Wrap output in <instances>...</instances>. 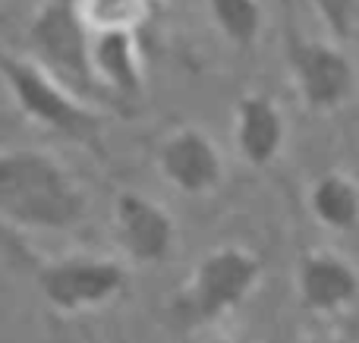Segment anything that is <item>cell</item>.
Segmentation results:
<instances>
[{
    "label": "cell",
    "instance_id": "obj_3",
    "mask_svg": "<svg viewBox=\"0 0 359 343\" xmlns=\"http://www.w3.org/2000/svg\"><path fill=\"white\" fill-rule=\"evenodd\" d=\"M265 277L259 252L240 243L211 246L177 293V318L189 328H208L243 309Z\"/></svg>",
    "mask_w": 359,
    "mask_h": 343
},
{
    "label": "cell",
    "instance_id": "obj_13",
    "mask_svg": "<svg viewBox=\"0 0 359 343\" xmlns=\"http://www.w3.org/2000/svg\"><path fill=\"white\" fill-rule=\"evenodd\" d=\"M208 16L217 35L236 50H249L259 44L265 31V6L262 0H205Z\"/></svg>",
    "mask_w": 359,
    "mask_h": 343
},
{
    "label": "cell",
    "instance_id": "obj_1",
    "mask_svg": "<svg viewBox=\"0 0 359 343\" xmlns=\"http://www.w3.org/2000/svg\"><path fill=\"white\" fill-rule=\"evenodd\" d=\"M0 220L29 233L79 230L88 220L86 186L44 148H0Z\"/></svg>",
    "mask_w": 359,
    "mask_h": 343
},
{
    "label": "cell",
    "instance_id": "obj_10",
    "mask_svg": "<svg viewBox=\"0 0 359 343\" xmlns=\"http://www.w3.org/2000/svg\"><path fill=\"white\" fill-rule=\"evenodd\" d=\"M233 145L249 167H271L287 148V113L265 92H243L233 104Z\"/></svg>",
    "mask_w": 359,
    "mask_h": 343
},
{
    "label": "cell",
    "instance_id": "obj_9",
    "mask_svg": "<svg viewBox=\"0 0 359 343\" xmlns=\"http://www.w3.org/2000/svg\"><path fill=\"white\" fill-rule=\"evenodd\" d=\"M293 290L306 312L341 315L359 302V268L344 252L316 246L299 255Z\"/></svg>",
    "mask_w": 359,
    "mask_h": 343
},
{
    "label": "cell",
    "instance_id": "obj_16",
    "mask_svg": "<svg viewBox=\"0 0 359 343\" xmlns=\"http://www.w3.org/2000/svg\"><path fill=\"white\" fill-rule=\"evenodd\" d=\"M306 343H353V340H347V337H312Z\"/></svg>",
    "mask_w": 359,
    "mask_h": 343
},
{
    "label": "cell",
    "instance_id": "obj_5",
    "mask_svg": "<svg viewBox=\"0 0 359 343\" xmlns=\"http://www.w3.org/2000/svg\"><path fill=\"white\" fill-rule=\"evenodd\" d=\"M32 277L44 306L57 315L101 312L130 290V268L123 258L95 252H63L54 258H41Z\"/></svg>",
    "mask_w": 359,
    "mask_h": 343
},
{
    "label": "cell",
    "instance_id": "obj_4",
    "mask_svg": "<svg viewBox=\"0 0 359 343\" xmlns=\"http://www.w3.org/2000/svg\"><path fill=\"white\" fill-rule=\"evenodd\" d=\"M95 31L86 25L76 0H41L25 25V54L57 82L92 101L104 98L95 79Z\"/></svg>",
    "mask_w": 359,
    "mask_h": 343
},
{
    "label": "cell",
    "instance_id": "obj_15",
    "mask_svg": "<svg viewBox=\"0 0 359 343\" xmlns=\"http://www.w3.org/2000/svg\"><path fill=\"white\" fill-rule=\"evenodd\" d=\"M316 16L322 19L325 31H328L334 41H347L356 29V10L359 0H309Z\"/></svg>",
    "mask_w": 359,
    "mask_h": 343
},
{
    "label": "cell",
    "instance_id": "obj_14",
    "mask_svg": "<svg viewBox=\"0 0 359 343\" xmlns=\"http://www.w3.org/2000/svg\"><path fill=\"white\" fill-rule=\"evenodd\" d=\"M76 4L95 35H111V31L139 35V29L155 13V0H76Z\"/></svg>",
    "mask_w": 359,
    "mask_h": 343
},
{
    "label": "cell",
    "instance_id": "obj_12",
    "mask_svg": "<svg viewBox=\"0 0 359 343\" xmlns=\"http://www.w3.org/2000/svg\"><path fill=\"white\" fill-rule=\"evenodd\" d=\"M306 208L312 220L328 233H353L359 230V180L347 170H322L309 183Z\"/></svg>",
    "mask_w": 359,
    "mask_h": 343
},
{
    "label": "cell",
    "instance_id": "obj_11",
    "mask_svg": "<svg viewBox=\"0 0 359 343\" xmlns=\"http://www.w3.org/2000/svg\"><path fill=\"white\" fill-rule=\"evenodd\" d=\"M92 63L101 94H111L117 101H139L145 94V63L139 35L133 31L95 35Z\"/></svg>",
    "mask_w": 359,
    "mask_h": 343
},
{
    "label": "cell",
    "instance_id": "obj_7",
    "mask_svg": "<svg viewBox=\"0 0 359 343\" xmlns=\"http://www.w3.org/2000/svg\"><path fill=\"white\" fill-rule=\"evenodd\" d=\"M114 239H117L123 262L139 268H158L177 252V218L168 205L136 189L117 192L111 208Z\"/></svg>",
    "mask_w": 359,
    "mask_h": 343
},
{
    "label": "cell",
    "instance_id": "obj_8",
    "mask_svg": "<svg viewBox=\"0 0 359 343\" xmlns=\"http://www.w3.org/2000/svg\"><path fill=\"white\" fill-rule=\"evenodd\" d=\"M155 167L170 189L186 199H208L227 176L221 145L202 126L183 123L161 139L155 151Z\"/></svg>",
    "mask_w": 359,
    "mask_h": 343
},
{
    "label": "cell",
    "instance_id": "obj_2",
    "mask_svg": "<svg viewBox=\"0 0 359 343\" xmlns=\"http://www.w3.org/2000/svg\"><path fill=\"white\" fill-rule=\"evenodd\" d=\"M0 85L29 123L69 139L88 151H101V139H104L101 111L92 101L69 92L63 82H57L29 54L0 48Z\"/></svg>",
    "mask_w": 359,
    "mask_h": 343
},
{
    "label": "cell",
    "instance_id": "obj_6",
    "mask_svg": "<svg viewBox=\"0 0 359 343\" xmlns=\"http://www.w3.org/2000/svg\"><path fill=\"white\" fill-rule=\"evenodd\" d=\"M284 60L299 101L316 113L341 111L359 88L356 66L334 38H306L293 25L284 35Z\"/></svg>",
    "mask_w": 359,
    "mask_h": 343
}]
</instances>
